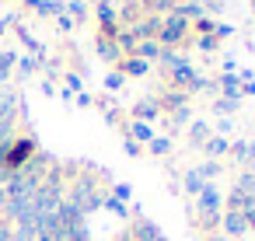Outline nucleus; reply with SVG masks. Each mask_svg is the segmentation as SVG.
<instances>
[{"mask_svg": "<svg viewBox=\"0 0 255 241\" xmlns=\"http://www.w3.org/2000/svg\"><path fill=\"white\" fill-rule=\"evenodd\" d=\"M196 210L203 217V227H213L220 220V192L213 185H203V192L196 196Z\"/></svg>", "mask_w": 255, "mask_h": 241, "instance_id": "obj_1", "label": "nucleus"}, {"mask_svg": "<svg viewBox=\"0 0 255 241\" xmlns=\"http://www.w3.org/2000/svg\"><path fill=\"white\" fill-rule=\"evenodd\" d=\"M185 32H189V21H185V18L164 14V28H161V35H157L161 49H171V46H178V42L185 39Z\"/></svg>", "mask_w": 255, "mask_h": 241, "instance_id": "obj_2", "label": "nucleus"}, {"mask_svg": "<svg viewBox=\"0 0 255 241\" xmlns=\"http://www.w3.org/2000/svg\"><path fill=\"white\" fill-rule=\"evenodd\" d=\"M220 224H224V231H227L231 238H241V234L248 231V224H245V217H241V210H227V213L220 217Z\"/></svg>", "mask_w": 255, "mask_h": 241, "instance_id": "obj_3", "label": "nucleus"}, {"mask_svg": "<svg viewBox=\"0 0 255 241\" xmlns=\"http://www.w3.org/2000/svg\"><path fill=\"white\" fill-rule=\"evenodd\" d=\"M133 56H136V60H143V63H150V60H157V56H161V42H154V39H140V42H136V49H133Z\"/></svg>", "mask_w": 255, "mask_h": 241, "instance_id": "obj_4", "label": "nucleus"}, {"mask_svg": "<svg viewBox=\"0 0 255 241\" xmlns=\"http://www.w3.org/2000/svg\"><path fill=\"white\" fill-rule=\"evenodd\" d=\"M98 56H102V60H109V63H119V60H123V56H119L116 39H105V35H98Z\"/></svg>", "mask_w": 255, "mask_h": 241, "instance_id": "obj_5", "label": "nucleus"}, {"mask_svg": "<svg viewBox=\"0 0 255 241\" xmlns=\"http://www.w3.org/2000/svg\"><path fill=\"white\" fill-rule=\"evenodd\" d=\"M119 70H123V74H133V77H143V74L150 70V63H143V60H136V56H126V60H119Z\"/></svg>", "mask_w": 255, "mask_h": 241, "instance_id": "obj_6", "label": "nucleus"}, {"mask_svg": "<svg viewBox=\"0 0 255 241\" xmlns=\"http://www.w3.org/2000/svg\"><path fill=\"white\" fill-rule=\"evenodd\" d=\"M192 28H196L199 35H213V32H217V21L203 14V18H196V21H192Z\"/></svg>", "mask_w": 255, "mask_h": 241, "instance_id": "obj_7", "label": "nucleus"}, {"mask_svg": "<svg viewBox=\"0 0 255 241\" xmlns=\"http://www.w3.org/2000/svg\"><path fill=\"white\" fill-rule=\"evenodd\" d=\"M238 189L248 196V199H255V171H248V175H241V182H238Z\"/></svg>", "mask_w": 255, "mask_h": 241, "instance_id": "obj_8", "label": "nucleus"}, {"mask_svg": "<svg viewBox=\"0 0 255 241\" xmlns=\"http://www.w3.org/2000/svg\"><path fill=\"white\" fill-rule=\"evenodd\" d=\"M217 46H220L217 35H199V46H196V49H199V53H217Z\"/></svg>", "mask_w": 255, "mask_h": 241, "instance_id": "obj_9", "label": "nucleus"}, {"mask_svg": "<svg viewBox=\"0 0 255 241\" xmlns=\"http://www.w3.org/2000/svg\"><path fill=\"white\" fill-rule=\"evenodd\" d=\"M136 116H140V122H143V119L150 122V119L157 116V105H154V102H143V105H136Z\"/></svg>", "mask_w": 255, "mask_h": 241, "instance_id": "obj_10", "label": "nucleus"}, {"mask_svg": "<svg viewBox=\"0 0 255 241\" xmlns=\"http://www.w3.org/2000/svg\"><path fill=\"white\" fill-rule=\"evenodd\" d=\"M133 136L143 140V143H150V140H154V129H150L147 122H136V126H133Z\"/></svg>", "mask_w": 255, "mask_h": 241, "instance_id": "obj_11", "label": "nucleus"}, {"mask_svg": "<svg viewBox=\"0 0 255 241\" xmlns=\"http://www.w3.org/2000/svg\"><path fill=\"white\" fill-rule=\"evenodd\" d=\"M67 11H70V14H77V18H84V14H88L84 0H70V4H67Z\"/></svg>", "mask_w": 255, "mask_h": 241, "instance_id": "obj_12", "label": "nucleus"}, {"mask_svg": "<svg viewBox=\"0 0 255 241\" xmlns=\"http://www.w3.org/2000/svg\"><path fill=\"white\" fill-rule=\"evenodd\" d=\"M168 147H171V143H168L164 136H157V140H150V150H154V154H168Z\"/></svg>", "mask_w": 255, "mask_h": 241, "instance_id": "obj_13", "label": "nucleus"}, {"mask_svg": "<svg viewBox=\"0 0 255 241\" xmlns=\"http://www.w3.org/2000/svg\"><path fill=\"white\" fill-rule=\"evenodd\" d=\"M206 150H210V154H224V150H227V143H224V140H210V143H206Z\"/></svg>", "mask_w": 255, "mask_h": 241, "instance_id": "obj_14", "label": "nucleus"}, {"mask_svg": "<svg viewBox=\"0 0 255 241\" xmlns=\"http://www.w3.org/2000/svg\"><path fill=\"white\" fill-rule=\"evenodd\" d=\"M56 25H60L63 32H70V28H74V18H67V14H56Z\"/></svg>", "mask_w": 255, "mask_h": 241, "instance_id": "obj_15", "label": "nucleus"}, {"mask_svg": "<svg viewBox=\"0 0 255 241\" xmlns=\"http://www.w3.org/2000/svg\"><path fill=\"white\" fill-rule=\"evenodd\" d=\"M119 84H123V74H119V77H116V74H109V77H105V88H109V91H116Z\"/></svg>", "mask_w": 255, "mask_h": 241, "instance_id": "obj_16", "label": "nucleus"}, {"mask_svg": "<svg viewBox=\"0 0 255 241\" xmlns=\"http://www.w3.org/2000/svg\"><path fill=\"white\" fill-rule=\"evenodd\" d=\"M213 35H217V39H227V35H234V28H231V25H217Z\"/></svg>", "mask_w": 255, "mask_h": 241, "instance_id": "obj_17", "label": "nucleus"}, {"mask_svg": "<svg viewBox=\"0 0 255 241\" xmlns=\"http://www.w3.org/2000/svg\"><path fill=\"white\" fill-rule=\"evenodd\" d=\"M192 140H206V126H203V122L192 126Z\"/></svg>", "mask_w": 255, "mask_h": 241, "instance_id": "obj_18", "label": "nucleus"}, {"mask_svg": "<svg viewBox=\"0 0 255 241\" xmlns=\"http://www.w3.org/2000/svg\"><path fill=\"white\" fill-rule=\"evenodd\" d=\"M203 11H220V0H203Z\"/></svg>", "mask_w": 255, "mask_h": 241, "instance_id": "obj_19", "label": "nucleus"}, {"mask_svg": "<svg viewBox=\"0 0 255 241\" xmlns=\"http://www.w3.org/2000/svg\"><path fill=\"white\" fill-rule=\"evenodd\" d=\"M25 4H28V7H39V4H42V0H25Z\"/></svg>", "mask_w": 255, "mask_h": 241, "instance_id": "obj_20", "label": "nucleus"}, {"mask_svg": "<svg viewBox=\"0 0 255 241\" xmlns=\"http://www.w3.org/2000/svg\"><path fill=\"white\" fill-rule=\"evenodd\" d=\"M210 241H227V238H220V234H217V238H210Z\"/></svg>", "mask_w": 255, "mask_h": 241, "instance_id": "obj_21", "label": "nucleus"}, {"mask_svg": "<svg viewBox=\"0 0 255 241\" xmlns=\"http://www.w3.org/2000/svg\"><path fill=\"white\" fill-rule=\"evenodd\" d=\"M95 4H112V0H95Z\"/></svg>", "mask_w": 255, "mask_h": 241, "instance_id": "obj_22", "label": "nucleus"}, {"mask_svg": "<svg viewBox=\"0 0 255 241\" xmlns=\"http://www.w3.org/2000/svg\"><path fill=\"white\" fill-rule=\"evenodd\" d=\"M175 4H178V0H175Z\"/></svg>", "mask_w": 255, "mask_h": 241, "instance_id": "obj_23", "label": "nucleus"}]
</instances>
